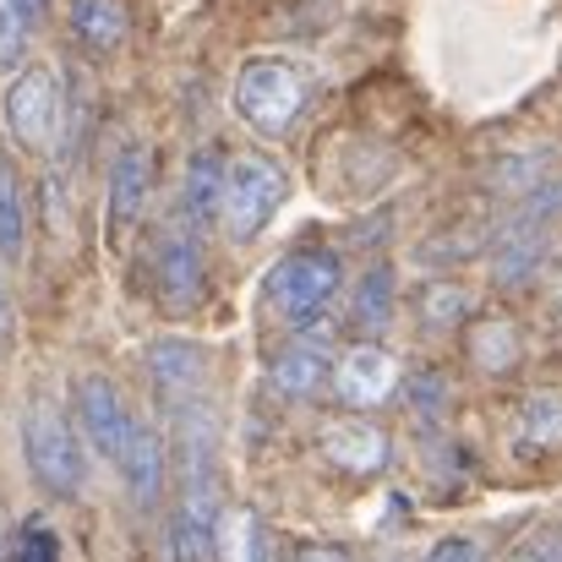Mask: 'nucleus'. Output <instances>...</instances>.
Listing matches in <instances>:
<instances>
[{
    "label": "nucleus",
    "instance_id": "nucleus-22",
    "mask_svg": "<svg viewBox=\"0 0 562 562\" xmlns=\"http://www.w3.org/2000/svg\"><path fill=\"white\" fill-rule=\"evenodd\" d=\"M398 398H404L409 420H415L420 431H431V426H442V415H448V376L415 372L409 382H398Z\"/></svg>",
    "mask_w": 562,
    "mask_h": 562
},
{
    "label": "nucleus",
    "instance_id": "nucleus-30",
    "mask_svg": "<svg viewBox=\"0 0 562 562\" xmlns=\"http://www.w3.org/2000/svg\"><path fill=\"white\" fill-rule=\"evenodd\" d=\"M295 562H356V558H350L345 547H306Z\"/></svg>",
    "mask_w": 562,
    "mask_h": 562
},
{
    "label": "nucleus",
    "instance_id": "nucleus-12",
    "mask_svg": "<svg viewBox=\"0 0 562 562\" xmlns=\"http://www.w3.org/2000/svg\"><path fill=\"white\" fill-rule=\"evenodd\" d=\"M268 382H273L279 398L312 404V398H323L328 382H334V350L323 345V334H306V328H301V334L268 361Z\"/></svg>",
    "mask_w": 562,
    "mask_h": 562
},
{
    "label": "nucleus",
    "instance_id": "nucleus-23",
    "mask_svg": "<svg viewBox=\"0 0 562 562\" xmlns=\"http://www.w3.org/2000/svg\"><path fill=\"white\" fill-rule=\"evenodd\" d=\"M470 306H475V295H470L464 284H426V290L415 295V312H420L426 328H453V323L470 317Z\"/></svg>",
    "mask_w": 562,
    "mask_h": 562
},
{
    "label": "nucleus",
    "instance_id": "nucleus-31",
    "mask_svg": "<svg viewBox=\"0 0 562 562\" xmlns=\"http://www.w3.org/2000/svg\"><path fill=\"white\" fill-rule=\"evenodd\" d=\"M16 5H22V16H27V22H38V16H44V5H49V0H16Z\"/></svg>",
    "mask_w": 562,
    "mask_h": 562
},
{
    "label": "nucleus",
    "instance_id": "nucleus-7",
    "mask_svg": "<svg viewBox=\"0 0 562 562\" xmlns=\"http://www.w3.org/2000/svg\"><path fill=\"white\" fill-rule=\"evenodd\" d=\"M71 426L88 437V448L99 453V459H121V448H126V431H132V404L121 398V387L110 382V376H77V387H71Z\"/></svg>",
    "mask_w": 562,
    "mask_h": 562
},
{
    "label": "nucleus",
    "instance_id": "nucleus-6",
    "mask_svg": "<svg viewBox=\"0 0 562 562\" xmlns=\"http://www.w3.org/2000/svg\"><path fill=\"white\" fill-rule=\"evenodd\" d=\"M154 295L170 317H187L207 295V257H202V229L187 218H170L154 235Z\"/></svg>",
    "mask_w": 562,
    "mask_h": 562
},
{
    "label": "nucleus",
    "instance_id": "nucleus-5",
    "mask_svg": "<svg viewBox=\"0 0 562 562\" xmlns=\"http://www.w3.org/2000/svg\"><path fill=\"white\" fill-rule=\"evenodd\" d=\"M5 132L16 148L27 154H49L60 143V115H66V93L60 77L49 66H16L11 88H5Z\"/></svg>",
    "mask_w": 562,
    "mask_h": 562
},
{
    "label": "nucleus",
    "instance_id": "nucleus-13",
    "mask_svg": "<svg viewBox=\"0 0 562 562\" xmlns=\"http://www.w3.org/2000/svg\"><path fill=\"white\" fill-rule=\"evenodd\" d=\"M317 453L328 459V470L345 475H382L393 459V437L376 420H328L317 431Z\"/></svg>",
    "mask_w": 562,
    "mask_h": 562
},
{
    "label": "nucleus",
    "instance_id": "nucleus-16",
    "mask_svg": "<svg viewBox=\"0 0 562 562\" xmlns=\"http://www.w3.org/2000/svg\"><path fill=\"white\" fill-rule=\"evenodd\" d=\"M66 22H71V38L88 55H115L132 38V5L126 0H71Z\"/></svg>",
    "mask_w": 562,
    "mask_h": 562
},
{
    "label": "nucleus",
    "instance_id": "nucleus-11",
    "mask_svg": "<svg viewBox=\"0 0 562 562\" xmlns=\"http://www.w3.org/2000/svg\"><path fill=\"white\" fill-rule=\"evenodd\" d=\"M398 361L382 345H356L334 361V382L328 393H339V404L350 409H382L387 398H398Z\"/></svg>",
    "mask_w": 562,
    "mask_h": 562
},
{
    "label": "nucleus",
    "instance_id": "nucleus-28",
    "mask_svg": "<svg viewBox=\"0 0 562 562\" xmlns=\"http://www.w3.org/2000/svg\"><path fill=\"white\" fill-rule=\"evenodd\" d=\"M514 562H562V525H541V530L514 552Z\"/></svg>",
    "mask_w": 562,
    "mask_h": 562
},
{
    "label": "nucleus",
    "instance_id": "nucleus-32",
    "mask_svg": "<svg viewBox=\"0 0 562 562\" xmlns=\"http://www.w3.org/2000/svg\"><path fill=\"white\" fill-rule=\"evenodd\" d=\"M552 306H558V312H562V279H558V295H552Z\"/></svg>",
    "mask_w": 562,
    "mask_h": 562
},
{
    "label": "nucleus",
    "instance_id": "nucleus-25",
    "mask_svg": "<svg viewBox=\"0 0 562 562\" xmlns=\"http://www.w3.org/2000/svg\"><path fill=\"white\" fill-rule=\"evenodd\" d=\"M547 148H536V154H519V159H503L497 170H492V187L503 191V196H525L530 187H541L547 181Z\"/></svg>",
    "mask_w": 562,
    "mask_h": 562
},
{
    "label": "nucleus",
    "instance_id": "nucleus-26",
    "mask_svg": "<svg viewBox=\"0 0 562 562\" xmlns=\"http://www.w3.org/2000/svg\"><path fill=\"white\" fill-rule=\"evenodd\" d=\"M27 33H33V22L22 16V5L16 0H0V71H16L22 66Z\"/></svg>",
    "mask_w": 562,
    "mask_h": 562
},
{
    "label": "nucleus",
    "instance_id": "nucleus-14",
    "mask_svg": "<svg viewBox=\"0 0 562 562\" xmlns=\"http://www.w3.org/2000/svg\"><path fill=\"white\" fill-rule=\"evenodd\" d=\"M218 196H224V148L218 143H202L191 148L187 170H181V213L191 229H207L218 218Z\"/></svg>",
    "mask_w": 562,
    "mask_h": 562
},
{
    "label": "nucleus",
    "instance_id": "nucleus-15",
    "mask_svg": "<svg viewBox=\"0 0 562 562\" xmlns=\"http://www.w3.org/2000/svg\"><path fill=\"white\" fill-rule=\"evenodd\" d=\"M486 257H492V284L497 290H519V284H530L547 268L552 229H508V235H497L486 246Z\"/></svg>",
    "mask_w": 562,
    "mask_h": 562
},
{
    "label": "nucleus",
    "instance_id": "nucleus-3",
    "mask_svg": "<svg viewBox=\"0 0 562 562\" xmlns=\"http://www.w3.org/2000/svg\"><path fill=\"white\" fill-rule=\"evenodd\" d=\"M22 464L33 475V486L55 503L82 497L88 486V453H82V431L71 426V415L49 398H33L22 409Z\"/></svg>",
    "mask_w": 562,
    "mask_h": 562
},
{
    "label": "nucleus",
    "instance_id": "nucleus-27",
    "mask_svg": "<svg viewBox=\"0 0 562 562\" xmlns=\"http://www.w3.org/2000/svg\"><path fill=\"white\" fill-rule=\"evenodd\" d=\"M420 562H486V541L481 536H442V541H431V552Z\"/></svg>",
    "mask_w": 562,
    "mask_h": 562
},
{
    "label": "nucleus",
    "instance_id": "nucleus-19",
    "mask_svg": "<svg viewBox=\"0 0 562 562\" xmlns=\"http://www.w3.org/2000/svg\"><path fill=\"white\" fill-rule=\"evenodd\" d=\"M27 257V196L11 154H0V268H16Z\"/></svg>",
    "mask_w": 562,
    "mask_h": 562
},
{
    "label": "nucleus",
    "instance_id": "nucleus-18",
    "mask_svg": "<svg viewBox=\"0 0 562 562\" xmlns=\"http://www.w3.org/2000/svg\"><path fill=\"white\" fill-rule=\"evenodd\" d=\"M508 448L519 459H552L562 448V398L558 393H530L508 426Z\"/></svg>",
    "mask_w": 562,
    "mask_h": 562
},
{
    "label": "nucleus",
    "instance_id": "nucleus-9",
    "mask_svg": "<svg viewBox=\"0 0 562 562\" xmlns=\"http://www.w3.org/2000/svg\"><path fill=\"white\" fill-rule=\"evenodd\" d=\"M115 470H121L126 497H132L143 514H154L159 497H165V481H170V442H165V431H159L154 420H137V415H132V431H126V448H121Z\"/></svg>",
    "mask_w": 562,
    "mask_h": 562
},
{
    "label": "nucleus",
    "instance_id": "nucleus-24",
    "mask_svg": "<svg viewBox=\"0 0 562 562\" xmlns=\"http://www.w3.org/2000/svg\"><path fill=\"white\" fill-rule=\"evenodd\" d=\"M5 562H60V536H55V525H49L44 514L22 519V525H16V536H11Z\"/></svg>",
    "mask_w": 562,
    "mask_h": 562
},
{
    "label": "nucleus",
    "instance_id": "nucleus-10",
    "mask_svg": "<svg viewBox=\"0 0 562 562\" xmlns=\"http://www.w3.org/2000/svg\"><path fill=\"white\" fill-rule=\"evenodd\" d=\"M154 191V148L143 137L121 143L110 159V191H104V213H110V240H121L126 229H137L143 207Z\"/></svg>",
    "mask_w": 562,
    "mask_h": 562
},
{
    "label": "nucleus",
    "instance_id": "nucleus-29",
    "mask_svg": "<svg viewBox=\"0 0 562 562\" xmlns=\"http://www.w3.org/2000/svg\"><path fill=\"white\" fill-rule=\"evenodd\" d=\"M11 339H16V306H11V290L0 279V356L11 350Z\"/></svg>",
    "mask_w": 562,
    "mask_h": 562
},
{
    "label": "nucleus",
    "instance_id": "nucleus-8",
    "mask_svg": "<svg viewBox=\"0 0 562 562\" xmlns=\"http://www.w3.org/2000/svg\"><path fill=\"white\" fill-rule=\"evenodd\" d=\"M143 372L154 382L165 415H176V409H187V404H196V398L207 393L213 361H207V350L191 345V339H154V345L143 350Z\"/></svg>",
    "mask_w": 562,
    "mask_h": 562
},
{
    "label": "nucleus",
    "instance_id": "nucleus-1",
    "mask_svg": "<svg viewBox=\"0 0 562 562\" xmlns=\"http://www.w3.org/2000/svg\"><path fill=\"white\" fill-rule=\"evenodd\" d=\"M229 104H235V115H240V126L251 137L279 143V137L295 132V121L312 104V71L295 66L290 55H251L235 71Z\"/></svg>",
    "mask_w": 562,
    "mask_h": 562
},
{
    "label": "nucleus",
    "instance_id": "nucleus-4",
    "mask_svg": "<svg viewBox=\"0 0 562 562\" xmlns=\"http://www.w3.org/2000/svg\"><path fill=\"white\" fill-rule=\"evenodd\" d=\"M284 196H290V170H284L273 154L251 148V154L224 159V196H218L224 235H229L235 246H251V240L279 218Z\"/></svg>",
    "mask_w": 562,
    "mask_h": 562
},
{
    "label": "nucleus",
    "instance_id": "nucleus-2",
    "mask_svg": "<svg viewBox=\"0 0 562 562\" xmlns=\"http://www.w3.org/2000/svg\"><path fill=\"white\" fill-rule=\"evenodd\" d=\"M339 290H345V257L328 251V246L284 251V257L268 268V279H262L268 312H273L284 328H295V334H301V328H317V323L334 312Z\"/></svg>",
    "mask_w": 562,
    "mask_h": 562
},
{
    "label": "nucleus",
    "instance_id": "nucleus-17",
    "mask_svg": "<svg viewBox=\"0 0 562 562\" xmlns=\"http://www.w3.org/2000/svg\"><path fill=\"white\" fill-rule=\"evenodd\" d=\"M393 312H398V273H393V262L376 257V262L361 268V279H356V290H350V328L376 339V334L393 323Z\"/></svg>",
    "mask_w": 562,
    "mask_h": 562
},
{
    "label": "nucleus",
    "instance_id": "nucleus-21",
    "mask_svg": "<svg viewBox=\"0 0 562 562\" xmlns=\"http://www.w3.org/2000/svg\"><path fill=\"white\" fill-rule=\"evenodd\" d=\"M218 562H273V541H268V525L251 514V508H235L218 519Z\"/></svg>",
    "mask_w": 562,
    "mask_h": 562
},
{
    "label": "nucleus",
    "instance_id": "nucleus-20",
    "mask_svg": "<svg viewBox=\"0 0 562 562\" xmlns=\"http://www.w3.org/2000/svg\"><path fill=\"white\" fill-rule=\"evenodd\" d=\"M464 350H470V367H475V372L503 376V372H514V361H519L525 339H519V328H514L508 317H486V323H475V328H470Z\"/></svg>",
    "mask_w": 562,
    "mask_h": 562
}]
</instances>
